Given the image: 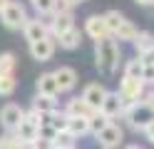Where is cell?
Instances as JSON below:
<instances>
[{"label": "cell", "mask_w": 154, "mask_h": 149, "mask_svg": "<svg viewBox=\"0 0 154 149\" xmlns=\"http://www.w3.org/2000/svg\"><path fill=\"white\" fill-rule=\"evenodd\" d=\"M100 149H102V147H100Z\"/></svg>", "instance_id": "43"}, {"label": "cell", "mask_w": 154, "mask_h": 149, "mask_svg": "<svg viewBox=\"0 0 154 149\" xmlns=\"http://www.w3.org/2000/svg\"><path fill=\"white\" fill-rule=\"evenodd\" d=\"M65 114H67V117H90V114H92V109L85 104L80 97H72V99H67Z\"/></svg>", "instance_id": "18"}, {"label": "cell", "mask_w": 154, "mask_h": 149, "mask_svg": "<svg viewBox=\"0 0 154 149\" xmlns=\"http://www.w3.org/2000/svg\"><path fill=\"white\" fill-rule=\"evenodd\" d=\"M55 42H60L62 50H77V47H80V42H82V33H80L77 27H72V30H67V33H62Z\"/></svg>", "instance_id": "16"}, {"label": "cell", "mask_w": 154, "mask_h": 149, "mask_svg": "<svg viewBox=\"0 0 154 149\" xmlns=\"http://www.w3.org/2000/svg\"><path fill=\"white\" fill-rule=\"evenodd\" d=\"M8 3H10V0H0V13H3V10L8 8Z\"/></svg>", "instance_id": "39"}, {"label": "cell", "mask_w": 154, "mask_h": 149, "mask_svg": "<svg viewBox=\"0 0 154 149\" xmlns=\"http://www.w3.org/2000/svg\"><path fill=\"white\" fill-rule=\"evenodd\" d=\"M134 50H137V55L147 52V50H154V35L149 33V30H142V33H137V37L132 40Z\"/></svg>", "instance_id": "20"}, {"label": "cell", "mask_w": 154, "mask_h": 149, "mask_svg": "<svg viewBox=\"0 0 154 149\" xmlns=\"http://www.w3.org/2000/svg\"><path fill=\"white\" fill-rule=\"evenodd\" d=\"M122 109H124V102L119 99V95H117V92H107V95H104L100 112L107 117V119H112V122H114L117 117H122Z\"/></svg>", "instance_id": "12"}, {"label": "cell", "mask_w": 154, "mask_h": 149, "mask_svg": "<svg viewBox=\"0 0 154 149\" xmlns=\"http://www.w3.org/2000/svg\"><path fill=\"white\" fill-rule=\"evenodd\" d=\"M119 60H122V50L114 37H102L94 42V65L102 75H112L119 67Z\"/></svg>", "instance_id": "1"}, {"label": "cell", "mask_w": 154, "mask_h": 149, "mask_svg": "<svg viewBox=\"0 0 154 149\" xmlns=\"http://www.w3.org/2000/svg\"><path fill=\"white\" fill-rule=\"evenodd\" d=\"M104 95H107L104 85H100V82H90V85H85V89H82L80 99H82V102H85V104H87V107L92 109V112H100Z\"/></svg>", "instance_id": "7"}, {"label": "cell", "mask_w": 154, "mask_h": 149, "mask_svg": "<svg viewBox=\"0 0 154 149\" xmlns=\"http://www.w3.org/2000/svg\"><path fill=\"white\" fill-rule=\"evenodd\" d=\"M15 65L17 57L13 52H0V72L3 75H15Z\"/></svg>", "instance_id": "26"}, {"label": "cell", "mask_w": 154, "mask_h": 149, "mask_svg": "<svg viewBox=\"0 0 154 149\" xmlns=\"http://www.w3.org/2000/svg\"><path fill=\"white\" fill-rule=\"evenodd\" d=\"M80 3H85V0H80Z\"/></svg>", "instance_id": "41"}, {"label": "cell", "mask_w": 154, "mask_h": 149, "mask_svg": "<svg viewBox=\"0 0 154 149\" xmlns=\"http://www.w3.org/2000/svg\"><path fill=\"white\" fill-rule=\"evenodd\" d=\"M23 117H25V109L20 104H15V102H8L0 109V124H3L5 132H15L17 124L23 122Z\"/></svg>", "instance_id": "5"}, {"label": "cell", "mask_w": 154, "mask_h": 149, "mask_svg": "<svg viewBox=\"0 0 154 149\" xmlns=\"http://www.w3.org/2000/svg\"><path fill=\"white\" fill-rule=\"evenodd\" d=\"M134 3H139V5H154V0H134Z\"/></svg>", "instance_id": "37"}, {"label": "cell", "mask_w": 154, "mask_h": 149, "mask_svg": "<svg viewBox=\"0 0 154 149\" xmlns=\"http://www.w3.org/2000/svg\"><path fill=\"white\" fill-rule=\"evenodd\" d=\"M67 132H70L75 139H80V137H85V134H90L87 117H70V119H67Z\"/></svg>", "instance_id": "19"}, {"label": "cell", "mask_w": 154, "mask_h": 149, "mask_svg": "<svg viewBox=\"0 0 154 149\" xmlns=\"http://www.w3.org/2000/svg\"><path fill=\"white\" fill-rule=\"evenodd\" d=\"M37 95H45V97H57L60 95V87H57V79L52 72H42L37 77Z\"/></svg>", "instance_id": "14"}, {"label": "cell", "mask_w": 154, "mask_h": 149, "mask_svg": "<svg viewBox=\"0 0 154 149\" xmlns=\"http://www.w3.org/2000/svg\"><path fill=\"white\" fill-rule=\"evenodd\" d=\"M0 149H27V144L17 142L13 132H5L3 137H0Z\"/></svg>", "instance_id": "29"}, {"label": "cell", "mask_w": 154, "mask_h": 149, "mask_svg": "<svg viewBox=\"0 0 154 149\" xmlns=\"http://www.w3.org/2000/svg\"><path fill=\"white\" fill-rule=\"evenodd\" d=\"M50 149H52V147H50Z\"/></svg>", "instance_id": "42"}, {"label": "cell", "mask_w": 154, "mask_h": 149, "mask_svg": "<svg viewBox=\"0 0 154 149\" xmlns=\"http://www.w3.org/2000/svg\"><path fill=\"white\" fill-rule=\"evenodd\" d=\"M75 27V17H72V10L70 13H55L52 20H50V25H47V30H50V37H60L62 33H67V30H72Z\"/></svg>", "instance_id": "10"}, {"label": "cell", "mask_w": 154, "mask_h": 149, "mask_svg": "<svg viewBox=\"0 0 154 149\" xmlns=\"http://www.w3.org/2000/svg\"><path fill=\"white\" fill-rule=\"evenodd\" d=\"M67 149H77V147H67Z\"/></svg>", "instance_id": "40"}, {"label": "cell", "mask_w": 154, "mask_h": 149, "mask_svg": "<svg viewBox=\"0 0 154 149\" xmlns=\"http://www.w3.org/2000/svg\"><path fill=\"white\" fill-rule=\"evenodd\" d=\"M13 134H15V139H17V142H23V144H30L32 139L37 137V127H35V124H30V122H27V119L23 117V122L17 124V129H15Z\"/></svg>", "instance_id": "17"}, {"label": "cell", "mask_w": 154, "mask_h": 149, "mask_svg": "<svg viewBox=\"0 0 154 149\" xmlns=\"http://www.w3.org/2000/svg\"><path fill=\"white\" fill-rule=\"evenodd\" d=\"M55 79H57V87H60V92H70V89H75V85H77V70L75 67H70V65H60L55 70Z\"/></svg>", "instance_id": "11"}, {"label": "cell", "mask_w": 154, "mask_h": 149, "mask_svg": "<svg viewBox=\"0 0 154 149\" xmlns=\"http://www.w3.org/2000/svg\"><path fill=\"white\" fill-rule=\"evenodd\" d=\"M112 122V119H107V117H104L102 112H92L90 117H87V127H90V134H94V137H97L100 132H102V129L104 127H107Z\"/></svg>", "instance_id": "22"}, {"label": "cell", "mask_w": 154, "mask_h": 149, "mask_svg": "<svg viewBox=\"0 0 154 149\" xmlns=\"http://www.w3.org/2000/svg\"><path fill=\"white\" fill-rule=\"evenodd\" d=\"M122 149H142V147H139V144H124Z\"/></svg>", "instance_id": "38"}, {"label": "cell", "mask_w": 154, "mask_h": 149, "mask_svg": "<svg viewBox=\"0 0 154 149\" xmlns=\"http://www.w3.org/2000/svg\"><path fill=\"white\" fill-rule=\"evenodd\" d=\"M67 147H75V137L70 132H57L52 139V149H67Z\"/></svg>", "instance_id": "28"}, {"label": "cell", "mask_w": 154, "mask_h": 149, "mask_svg": "<svg viewBox=\"0 0 154 149\" xmlns=\"http://www.w3.org/2000/svg\"><path fill=\"white\" fill-rule=\"evenodd\" d=\"M122 117L127 119V124L134 129V132H142V129H144V127H147L152 119H154V114H152V112H149V109L144 107L142 102H137V104H124Z\"/></svg>", "instance_id": "2"}, {"label": "cell", "mask_w": 154, "mask_h": 149, "mask_svg": "<svg viewBox=\"0 0 154 149\" xmlns=\"http://www.w3.org/2000/svg\"><path fill=\"white\" fill-rule=\"evenodd\" d=\"M142 82H144V85H154V65H144V70H142Z\"/></svg>", "instance_id": "32"}, {"label": "cell", "mask_w": 154, "mask_h": 149, "mask_svg": "<svg viewBox=\"0 0 154 149\" xmlns=\"http://www.w3.org/2000/svg\"><path fill=\"white\" fill-rule=\"evenodd\" d=\"M55 129L50 127V124H40V127H37V137H40V139H47V142H50L52 144V139H55Z\"/></svg>", "instance_id": "31"}, {"label": "cell", "mask_w": 154, "mask_h": 149, "mask_svg": "<svg viewBox=\"0 0 154 149\" xmlns=\"http://www.w3.org/2000/svg\"><path fill=\"white\" fill-rule=\"evenodd\" d=\"M137 33H139V30L134 27L127 17H124V20H122V25L117 27V33H114L112 37H114V40H119V42H132V40L137 37Z\"/></svg>", "instance_id": "21"}, {"label": "cell", "mask_w": 154, "mask_h": 149, "mask_svg": "<svg viewBox=\"0 0 154 149\" xmlns=\"http://www.w3.org/2000/svg\"><path fill=\"white\" fill-rule=\"evenodd\" d=\"M142 134H144V139H147V142H149V144L154 147V119H152V122H149L147 127L142 129Z\"/></svg>", "instance_id": "34"}, {"label": "cell", "mask_w": 154, "mask_h": 149, "mask_svg": "<svg viewBox=\"0 0 154 149\" xmlns=\"http://www.w3.org/2000/svg\"><path fill=\"white\" fill-rule=\"evenodd\" d=\"M15 89H17L15 75H3V72H0V97H10Z\"/></svg>", "instance_id": "24"}, {"label": "cell", "mask_w": 154, "mask_h": 149, "mask_svg": "<svg viewBox=\"0 0 154 149\" xmlns=\"http://www.w3.org/2000/svg\"><path fill=\"white\" fill-rule=\"evenodd\" d=\"M137 60H139L142 65H154V50H147V52L137 55Z\"/></svg>", "instance_id": "35"}, {"label": "cell", "mask_w": 154, "mask_h": 149, "mask_svg": "<svg viewBox=\"0 0 154 149\" xmlns=\"http://www.w3.org/2000/svg\"><path fill=\"white\" fill-rule=\"evenodd\" d=\"M62 3H65V5H67V8H70V10H72V8H75V5H80V0H62Z\"/></svg>", "instance_id": "36"}, {"label": "cell", "mask_w": 154, "mask_h": 149, "mask_svg": "<svg viewBox=\"0 0 154 149\" xmlns=\"http://www.w3.org/2000/svg\"><path fill=\"white\" fill-rule=\"evenodd\" d=\"M0 20H3V25H5L8 30H23L25 20H27V13H25V8H23L20 3L10 0L8 8L0 13Z\"/></svg>", "instance_id": "4"}, {"label": "cell", "mask_w": 154, "mask_h": 149, "mask_svg": "<svg viewBox=\"0 0 154 149\" xmlns=\"http://www.w3.org/2000/svg\"><path fill=\"white\" fill-rule=\"evenodd\" d=\"M67 117L65 112H52V114H47V124H50L55 132H67Z\"/></svg>", "instance_id": "25"}, {"label": "cell", "mask_w": 154, "mask_h": 149, "mask_svg": "<svg viewBox=\"0 0 154 149\" xmlns=\"http://www.w3.org/2000/svg\"><path fill=\"white\" fill-rule=\"evenodd\" d=\"M32 5H35V13H37V17H40V15H52L55 0H32Z\"/></svg>", "instance_id": "30"}, {"label": "cell", "mask_w": 154, "mask_h": 149, "mask_svg": "<svg viewBox=\"0 0 154 149\" xmlns=\"http://www.w3.org/2000/svg\"><path fill=\"white\" fill-rule=\"evenodd\" d=\"M142 104H144V107H147L149 112L154 114V89H152V92H144V97H142Z\"/></svg>", "instance_id": "33"}, {"label": "cell", "mask_w": 154, "mask_h": 149, "mask_svg": "<svg viewBox=\"0 0 154 149\" xmlns=\"http://www.w3.org/2000/svg\"><path fill=\"white\" fill-rule=\"evenodd\" d=\"M55 47H57L55 37L47 35V37H42V40H37V42L30 45V55H32V60H37V62H47V60H52Z\"/></svg>", "instance_id": "9"}, {"label": "cell", "mask_w": 154, "mask_h": 149, "mask_svg": "<svg viewBox=\"0 0 154 149\" xmlns=\"http://www.w3.org/2000/svg\"><path fill=\"white\" fill-rule=\"evenodd\" d=\"M144 85L142 79H132V77H122V82H119V89H117V95L124 104H137L142 102V97H144Z\"/></svg>", "instance_id": "3"}, {"label": "cell", "mask_w": 154, "mask_h": 149, "mask_svg": "<svg viewBox=\"0 0 154 149\" xmlns=\"http://www.w3.org/2000/svg\"><path fill=\"white\" fill-rule=\"evenodd\" d=\"M23 35L27 40V45H32V42H37V40L47 37L50 30H47V23H42L40 17H27L25 25H23Z\"/></svg>", "instance_id": "8"}, {"label": "cell", "mask_w": 154, "mask_h": 149, "mask_svg": "<svg viewBox=\"0 0 154 149\" xmlns=\"http://www.w3.org/2000/svg\"><path fill=\"white\" fill-rule=\"evenodd\" d=\"M142 70H144V65L139 62L137 57H132V60H127V62H124V77L142 79Z\"/></svg>", "instance_id": "27"}, {"label": "cell", "mask_w": 154, "mask_h": 149, "mask_svg": "<svg viewBox=\"0 0 154 149\" xmlns=\"http://www.w3.org/2000/svg\"><path fill=\"white\" fill-rule=\"evenodd\" d=\"M85 35H90L94 42L102 40V37H109L107 25H104V17L102 15H90L87 20H85Z\"/></svg>", "instance_id": "13"}, {"label": "cell", "mask_w": 154, "mask_h": 149, "mask_svg": "<svg viewBox=\"0 0 154 149\" xmlns=\"http://www.w3.org/2000/svg\"><path fill=\"white\" fill-rule=\"evenodd\" d=\"M97 142H100L102 149H117V147L124 142V129H122L117 122H109V124L97 134Z\"/></svg>", "instance_id": "6"}, {"label": "cell", "mask_w": 154, "mask_h": 149, "mask_svg": "<svg viewBox=\"0 0 154 149\" xmlns=\"http://www.w3.org/2000/svg\"><path fill=\"white\" fill-rule=\"evenodd\" d=\"M104 17V25H107V33H109V37L117 33V27L122 25V20H124V15L119 13V10H107V13L102 15Z\"/></svg>", "instance_id": "23"}, {"label": "cell", "mask_w": 154, "mask_h": 149, "mask_svg": "<svg viewBox=\"0 0 154 149\" xmlns=\"http://www.w3.org/2000/svg\"><path fill=\"white\" fill-rule=\"evenodd\" d=\"M32 109L37 114H52V112H57V99L45 97V95H35L32 97Z\"/></svg>", "instance_id": "15"}]
</instances>
